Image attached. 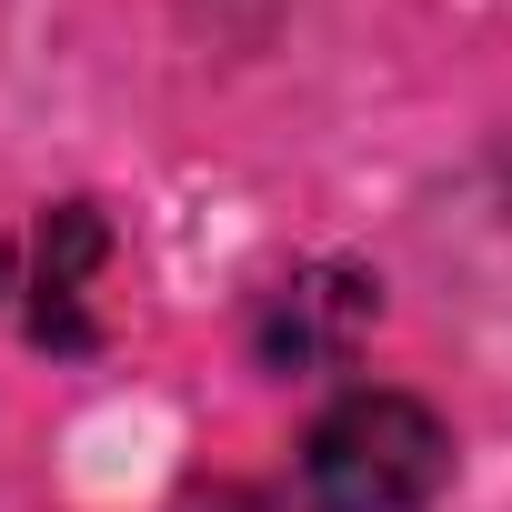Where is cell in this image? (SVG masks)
Masks as SVG:
<instances>
[{
	"mask_svg": "<svg viewBox=\"0 0 512 512\" xmlns=\"http://www.w3.org/2000/svg\"><path fill=\"white\" fill-rule=\"evenodd\" d=\"M442 482H452V432L422 392H392V382L342 392L302 442L312 512H432Z\"/></svg>",
	"mask_w": 512,
	"mask_h": 512,
	"instance_id": "cell-1",
	"label": "cell"
},
{
	"mask_svg": "<svg viewBox=\"0 0 512 512\" xmlns=\"http://www.w3.org/2000/svg\"><path fill=\"white\" fill-rule=\"evenodd\" d=\"M372 312H382V282L322 262V272H302V282H282L262 302L251 352H262V372H332V362H352V342L372 332Z\"/></svg>",
	"mask_w": 512,
	"mask_h": 512,
	"instance_id": "cell-2",
	"label": "cell"
},
{
	"mask_svg": "<svg viewBox=\"0 0 512 512\" xmlns=\"http://www.w3.org/2000/svg\"><path fill=\"white\" fill-rule=\"evenodd\" d=\"M101 251H111V221L91 211V201H61L51 221H41V272H31V342H51V352H91V312H81V282L101 272Z\"/></svg>",
	"mask_w": 512,
	"mask_h": 512,
	"instance_id": "cell-3",
	"label": "cell"
},
{
	"mask_svg": "<svg viewBox=\"0 0 512 512\" xmlns=\"http://www.w3.org/2000/svg\"><path fill=\"white\" fill-rule=\"evenodd\" d=\"M171 512H292V492H272V482H191Z\"/></svg>",
	"mask_w": 512,
	"mask_h": 512,
	"instance_id": "cell-4",
	"label": "cell"
}]
</instances>
